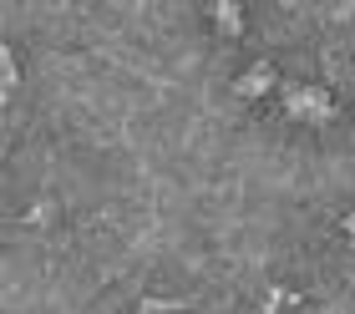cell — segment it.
I'll return each instance as SVG.
<instances>
[{"instance_id": "obj_1", "label": "cell", "mask_w": 355, "mask_h": 314, "mask_svg": "<svg viewBox=\"0 0 355 314\" xmlns=\"http://www.w3.org/2000/svg\"><path fill=\"white\" fill-rule=\"evenodd\" d=\"M284 107L295 117H310V122H325L330 117V96L325 91H310V87H289L284 91Z\"/></svg>"}, {"instance_id": "obj_2", "label": "cell", "mask_w": 355, "mask_h": 314, "mask_svg": "<svg viewBox=\"0 0 355 314\" xmlns=\"http://www.w3.org/2000/svg\"><path fill=\"white\" fill-rule=\"evenodd\" d=\"M269 81H274L269 66H254V71L244 76V91H249V96H259V91H269Z\"/></svg>"}, {"instance_id": "obj_3", "label": "cell", "mask_w": 355, "mask_h": 314, "mask_svg": "<svg viewBox=\"0 0 355 314\" xmlns=\"http://www.w3.org/2000/svg\"><path fill=\"white\" fill-rule=\"evenodd\" d=\"M214 21H218L223 30H239V26H244V15H239L234 6H218V10H214Z\"/></svg>"}, {"instance_id": "obj_4", "label": "cell", "mask_w": 355, "mask_h": 314, "mask_svg": "<svg viewBox=\"0 0 355 314\" xmlns=\"http://www.w3.org/2000/svg\"><path fill=\"white\" fill-rule=\"evenodd\" d=\"M137 314H183V304H168V299H148Z\"/></svg>"}, {"instance_id": "obj_5", "label": "cell", "mask_w": 355, "mask_h": 314, "mask_svg": "<svg viewBox=\"0 0 355 314\" xmlns=\"http://www.w3.org/2000/svg\"><path fill=\"white\" fill-rule=\"evenodd\" d=\"M0 61H6V91H15V61H10V51L0 56Z\"/></svg>"}, {"instance_id": "obj_6", "label": "cell", "mask_w": 355, "mask_h": 314, "mask_svg": "<svg viewBox=\"0 0 355 314\" xmlns=\"http://www.w3.org/2000/svg\"><path fill=\"white\" fill-rule=\"evenodd\" d=\"M345 234H350V238H355V218H345Z\"/></svg>"}]
</instances>
